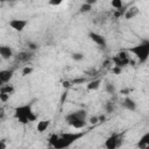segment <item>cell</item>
Returning a JSON list of instances; mask_svg holds the SVG:
<instances>
[{
  "label": "cell",
  "instance_id": "obj_1",
  "mask_svg": "<svg viewBox=\"0 0 149 149\" xmlns=\"http://www.w3.org/2000/svg\"><path fill=\"white\" fill-rule=\"evenodd\" d=\"M85 133H63V134H52L49 137V144L55 149H63L72 146L77 140L84 136Z\"/></svg>",
  "mask_w": 149,
  "mask_h": 149
},
{
  "label": "cell",
  "instance_id": "obj_2",
  "mask_svg": "<svg viewBox=\"0 0 149 149\" xmlns=\"http://www.w3.org/2000/svg\"><path fill=\"white\" fill-rule=\"evenodd\" d=\"M14 116L22 125H27L28 122H31V121L36 120V115L34 114V112L31 109V105H28V104L15 107Z\"/></svg>",
  "mask_w": 149,
  "mask_h": 149
},
{
  "label": "cell",
  "instance_id": "obj_3",
  "mask_svg": "<svg viewBox=\"0 0 149 149\" xmlns=\"http://www.w3.org/2000/svg\"><path fill=\"white\" fill-rule=\"evenodd\" d=\"M86 119H87V112L85 109L73 111L65 115V121L68 122V125L76 129L83 128L86 125Z\"/></svg>",
  "mask_w": 149,
  "mask_h": 149
},
{
  "label": "cell",
  "instance_id": "obj_4",
  "mask_svg": "<svg viewBox=\"0 0 149 149\" xmlns=\"http://www.w3.org/2000/svg\"><path fill=\"white\" fill-rule=\"evenodd\" d=\"M127 51L133 54L140 62H146L149 58V48H148L146 41H143L140 44H136V45H133V47L128 48Z\"/></svg>",
  "mask_w": 149,
  "mask_h": 149
},
{
  "label": "cell",
  "instance_id": "obj_5",
  "mask_svg": "<svg viewBox=\"0 0 149 149\" xmlns=\"http://www.w3.org/2000/svg\"><path fill=\"white\" fill-rule=\"evenodd\" d=\"M123 139V134H120V133H114L112 134L111 136L107 137V140L105 141V147L107 149H115V148H119L121 144H122V140Z\"/></svg>",
  "mask_w": 149,
  "mask_h": 149
},
{
  "label": "cell",
  "instance_id": "obj_6",
  "mask_svg": "<svg viewBox=\"0 0 149 149\" xmlns=\"http://www.w3.org/2000/svg\"><path fill=\"white\" fill-rule=\"evenodd\" d=\"M128 51H120L118 52L116 55L113 56L112 58V62L114 63V65L116 66H120V68H123V66H127L130 62L129 57H128Z\"/></svg>",
  "mask_w": 149,
  "mask_h": 149
},
{
  "label": "cell",
  "instance_id": "obj_7",
  "mask_svg": "<svg viewBox=\"0 0 149 149\" xmlns=\"http://www.w3.org/2000/svg\"><path fill=\"white\" fill-rule=\"evenodd\" d=\"M9 27L12 29H14L15 31H22L27 24H28V20H23V19H12L9 22H8Z\"/></svg>",
  "mask_w": 149,
  "mask_h": 149
},
{
  "label": "cell",
  "instance_id": "obj_8",
  "mask_svg": "<svg viewBox=\"0 0 149 149\" xmlns=\"http://www.w3.org/2000/svg\"><path fill=\"white\" fill-rule=\"evenodd\" d=\"M88 37H90V40L93 41L98 47H100V48H106L107 42H106V38H105L101 34L95 33V31H90V33H88Z\"/></svg>",
  "mask_w": 149,
  "mask_h": 149
},
{
  "label": "cell",
  "instance_id": "obj_9",
  "mask_svg": "<svg viewBox=\"0 0 149 149\" xmlns=\"http://www.w3.org/2000/svg\"><path fill=\"white\" fill-rule=\"evenodd\" d=\"M0 56L5 61L10 59L13 57V50H12V48L8 47V45H1L0 47Z\"/></svg>",
  "mask_w": 149,
  "mask_h": 149
},
{
  "label": "cell",
  "instance_id": "obj_10",
  "mask_svg": "<svg viewBox=\"0 0 149 149\" xmlns=\"http://www.w3.org/2000/svg\"><path fill=\"white\" fill-rule=\"evenodd\" d=\"M13 70H1L0 71V83L1 84H7L13 77Z\"/></svg>",
  "mask_w": 149,
  "mask_h": 149
},
{
  "label": "cell",
  "instance_id": "obj_11",
  "mask_svg": "<svg viewBox=\"0 0 149 149\" xmlns=\"http://www.w3.org/2000/svg\"><path fill=\"white\" fill-rule=\"evenodd\" d=\"M122 106L127 109V111H130V112H134L136 109V102L132 99V98H125L122 100Z\"/></svg>",
  "mask_w": 149,
  "mask_h": 149
},
{
  "label": "cell",
  "instance_id": "obj_12",
  "mask_svg": "<svg viewBox=\"0 0 149 149\" xmlns=\"http://www.w3.org/2000/svg\"><path fill=\"white\" fill-rule=\"evenodd\" d=\"M139 14H140V9H139L136 6H133V7H130L129 9L126 10V13H125V19L130 20V19H134L135 16H137Z\"/></svg>",
  "mask_w": 149,
  "mask_h": 149
},
{
  "label": "cell",
  "instance_id": "obj_13",
  "mask_svg": "<svg viewBox=\"0 0 149 149\" xmlns=\"http://www.w3.org/2000/svg\"><path fill=\"white\" fill-rule=\"evenodd\" d=\"M140 148H148L149 149V132L146 133L144 135H142V137L140 139V141L136 144Z\"/></svg>",
  "mask_w": 149,
  "mask_h": 149
},
{
  "label": "cell",
  "instance_id": "obj_14",
  "mask_svg": "<svg viewBox=\"0 0 149 149\" xmlns=\"http://www.w3.org/2000/svg\"><path fill=\"white\" fill-rule=\"evenodd\" d=\"M100 85H101V80L100 79H93L86 85V88L88 91H95V90H98L100 87Z\"/></svg>",
  "mask_w": 149,
  "mask_h": 149
},
{
  "label": "cell",
  "instance_id": "obj_15",
  "mask_svg": "<svg viewBox=\"0 0 149 149\" xmlns=\"http://www.w3.org/2000/svg\"><path fill=\"white\" fill-rule=\"evenodd\" d=\"M49 126H50V121L49 120H42V121H38L37 122L36 129H37L38 133H43V132H45L48 129Z\"/></svg>",
  "mask_w": 149,
  "mask_h": 149
},
{
  "label": "cell",
  "instance_id": "obj_16",
  "mask_svg": "<svg viewBox=\"0 0 149 149\" xmlns=\"http://www.w3.org/2000/svg\"><path fill=\"white\" fill-rule=\"evenodd\" d=\"M31 56H33V54H31V52L22 51V52L17 54V56H16V59H17L19 62H28L29 59H31Z\"/></svg>",
  "mask_w": 149,
  "mask_h": 149
},
{
  "label": "cell",
  "instance_id": "obj_17",
  "mask_svg": "<svg viewBox=\"0 0 149 149\" xmlns=\"http://www.w3.org/2000/svg\"><path fill=\"white\" fill-rule=\"evenodd\" d=\"M0 92L12 94V93H14V87L12 85H9V84H2V86L0 88Z\"/></svg>",
  "mask_w": 149,
  "mask_h": 149
},
{
  "label": "cell",
  "instance_id": "obj_18",
  "mask_svg": "<svg viewBox=\"0 0 149 149\" xmlns=\"http://www.w3.org/2000/svg\"><path fill=\"white\" fill-rule=\"evenodd\" d=\"M105 91H106L107 93H109V94L115 93V85H114L113 83H111V81H107V83L105 84Z\"/></svg>",
  "mask_w": 149,
  "mask_h": 149
},
{
  "label": "cell",
  "instance_id": "obj_19",
  "mask_svg": "<svg viewBox=\"0 0 149 149\" xmlns=\"http://www.w3.org/2000/svg\"><path fill=\"white\" fill-rule=\"evenodd\" d=\"M91 9H92V5L86 3V2H84V3L79 7V12H80V13H88Z\"/></svg>",
  "mask_w": 149,
  "mask_h": 149
},
{
  "label": "cell",
  "instance_id": "obj_20",
  "mask_svg": "<svg viewBox=\"0 0 149 149\" xmlns=\"http://www.w3.org/2000/svg\"><path fill=\"white\" fill-rule=\"evenodd\" d=\"M105 109H106V112H108V113L114 112V109H115L114 102H113V101H106V104H105Z\"/></svg>",
  "mask_w": 149,
  "mask_h": 149
},
{
  "label": "cell",
  "instance_id": "obj_21",
  "mask_svg": "<svg viewBox=\"0 0 149 149\" xmlns=\"http://www.w3.org/2000/svg\"><path fill=\"white\" fill-rule=\"evenodd\" d=\"M111 5H112L113 8L120 9V8H122L123 2H122V0H112V1H111Z\"/></svg>",
  "mask_w": 149,
  "mask_h": 149
},
{
  "label": "cell",
  "instance_id": "obj_22",
  "mask_svg": "<svg viewBox=\"0 0 149 149\" xmlns=\"http://www.w3.org/2000/svg\"><path fill=\"white\" fill-rule=\"evenodd\" d=\"M71 58H72L73 61H81V59L84 58V55H83L81 52H73V54L71 55Z\"/></svg>",
  "mask_w": 149,
  "mask_h": 149
},
{
  "label": "cell",
  "instance_id": "obj_23",
  "mask_svg": "<svg viewBox=\"0 0 149 149\" xmlns=\"http://www.w3.org/2000/svg\"><path fill=\"white\" fill-rule=\"evenodd\" d=\"M33 72V69L30 66H24L23 70H22V74L23 76H27V74H30Z\"/></svg>",
  "mask_w": 149,
  "mask_h": 149
},
{
  "label": "cell",
  "instance_id": "obj_24",
  "mask_svg": "<svg viewBox=\"0 0 149 149\" xmlns=\"http://www.w3.org/2000/svg\"><path fill=\"white\" fill-rule=\"evenodd\" d=\"M8 98H9V94H8V93L0 92V99H1V101H2V102H5V101H6Z\"/></svg>",
  "mask_w": 149,
  "mask_h": 149
},
{
  "label": "cell",
  "instance_id": "obj_25",
  "mask_svg": "<svg viewBox=\"0 0 149 149\" xmlns=\"http://www.w3.org/2000/svg\"><path fill=\"white\" fill-rule=\"evenodd\" d=\"M63 2V0H49V5L51 6H59Z\"/></svg>",
  "mask_w": 149,
  "mask_h": 149
},
{
  "label": "cell",
  "instance_id": "obj_26",
  "mask_svg": "<svg viewBox=\"0 0 149 149\" xmlns=\"http://www.w3.org/2000/svg\"><path fill=\"white\" fill-rule=\"evenodd\" d=\"M90 122L93 123V125L98 123V122H99V116H91V118H90Z\"/></svg>",
  "mask_w": 149,
  "mask_h": 149
},
{
  "label": "cell",
  "instance_id": "obj_27",
  "mask_svg": "<svg viewBox=\"0 0 149 149\" xmlns=\"http://www.w3.org/2000/svg\"><path fill=\"white\" fill-rule=\"evenodd\" d=\"M121 71H122V68L114 65V68H113V72H114V73H116V74H118V73H120Z\"/></svg>",
  "mask_w": 149,
  "mask_h": 149
},
{
  "label": "cell",
  "instance_id": "obj_28",
  "mask_svg": "<svg viewBox=\"0 0 149 149\" xmlns=\"http://www.w3.org/2000/svg\"><path fill=\"white\" fill-rule=\"evenodd\" d=\"M84 81H85L84 78H80V79H73V80H72L73 84H77V83H84Z\"/></svg>",
  "mask_w": 149,
  "mask_h": 149
},
{
  "label": "cell",
  "instance_id": "obj_29",
  "mask_svg": "<svg viewBox=\"0 0 149 149\" xmlns=\"http://www.w3.org/2000/svg\"><path fill=\"white\" fill-rule=\"evenodd\" d=\"M29 49L30 50H35V49H37V45L36 44H33V43H29Z\"/></svg>",
  "mask_w": 149,
  "mask_h": 149
},
{
  "label": "cell",
  "instance_id": "obj_30",
  "mask_svg": "<svg viewBox=\"0 0 149 149\" xmlns=\"http://www.w3.org/2000/svg\"><path fill=\"white\" fill-rule=\"evenodd\" d=\"M97 1L98 0H85V2L86 3H90V5H94V3H97Z\"/></svg>",
  "mask_w": 149,
  "mask_h": 149
},
{
  "label": "cell",
  "instance_id": "obj_31",
  "mask_svg": "<svg viewBox=\"0 0 149 149\" xmlns=\"http://www.w3.org/2000/svg\"><path fill=\"white\" fill-rule=\"evenodd\" d=\"M2 2H5V1H14V0H1Z\"/></svg>",
  "mask_w": 149,
  "mask_h": 149
},
{
  "label": "cell",
  "instance_id": "obj_32",
  "mask_svg": "<svg viewBox=\"0 0 149 149\" xmlns=\"http://www.w3.org/2000/svg\"><path fill=\"white\" fill-rule=\"evenodd\" d=\"M146 43H147V45H148V48H149V41H146Z\"/></svg>",
  "mask_w": 149,
  "mask_h": 149
}]
</instances>
